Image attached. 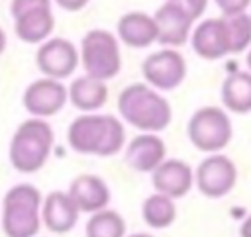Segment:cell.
Instances as JSON below:
<instances>
[{
    "mask_svg": "<svg viewBox=\"0 0 251 237\" xmlns=\"http://www.w3.org/2000/svg\"><path fill=\"white\" fill-rule=\"evenodd\" d=\"M67 143L80 155L112 157L126 145V129L112 114H80L67 129Z\"/></svg>",
    "mask_w": 251,
    "mask_h": 237,
    "instance_id": "6da1fadb",
    "label": "cell"
},
{
    "mask_svg": "<svg viewBox=\"0 0 251 237\" xmlns=\"http://www.w3.org/2000/svg\"><path fill=\"white\" fill-rule=\"evenodd\" d=\"M118 112L124 121L141 133H159L169 127L173 108L169 100L145 82L127 84L118 96Z\"/></svg>",
    "mask_w": 251,
    "mask_h": 237,
    "instance_id": "7a4b0ae2",
    "label": "cell"
},
{
    "mask_svg": "<svg viewBox=\"0 0 251 237\" xmlns=\"http://www.w3.org/2000/svg\"><path fill=\"white\" fill-rule=\"evenodd\" d=\"M53 143L55 135L49 121L41 118H29L22 121L10 139L8 157L12 166L24 174L37 172L49 161Z\"/></svg>",
    "mask_w": 251,
    "mask_h": 237,
    "instance_id": "3957f363",
    "label": "cell"
},
{
    "mask_svg": "<svg viewBox=\"0 0 251 237\" xmlns=\"http://www.w3.org/2000/svg\"><path fill=\"white\" fill-rule=\"evenodd\" d=\"M43 196L33 184H14L2 200L0 225L6 237H35L41 227Z\"/></svg>",
    "mask_w": 251,
    "mask_h": 237,
    "instance_id": "277c9868",
    "label": "cell"
},
{
    "mask_svg": "<svg viewBox=\"0 0 251 237\" xmlns=\"http://www.w3.org/2000/svg\"><path fill=\"white\" fill-rule=\"evenodd\" d=\"M78 61L84 74L104 82L114 78L122 71V53L116 33L102 27L86 31L80 39Z\"/></svg>",
    "mask_w": 251,
    "mask_h": 237,
    "instance_id": "5b68a950",
    "label": "cell"
},
{
    "mask_svg": "<svg viewBox=\"0 0 251 237\" xmlns=\"http://www.w3.org/2000/svg\"><path fill=\"white\" fill-rule=\"evenodd\" d=\"M188 139L192 147L202 153H220L224 151L233 135L231 119L227 112L220 106H202L198 108L186 125Z\"/></svg>",
    "mask_w": 251,
    "mask_h": 237,
    "instance_id": "8992f818",
    "label": "cell"
},
{
    "mask_svg": "<svg viewBox=\"0 0 251 237\" xmlns=\"http://www.w3.org/2000/svg\"><path fill=\"white\" fill-rule=\"evenodd\" d=\"M10 14L14 18L16 37L29 45L47 41L55 27L51 0H12Z\"/></svg>",
    "mask_w": 251,
    "mask_h": 237,
    "instance_id": "52a82bcc",
    "label": "cell"
},
{
    "mask_svg": "<svg viewBox=\"0 0 251 237\" xmlns=\"http://www.w3.org/2000/svg\"><path fill=\"white\" fill-rule=\"evenodd\" d=\"M141 74L145 84L159 92H169L178 88L186 76V61L178 49L163 47L161 51L151 53L141 63Z\"/></svg>",
    "mask_w": 251,
    "mask_h": 237,
    "instance_id": "ba28073f",
    "label": "cell"
},
{
    "mask_svg": "<svg viewBox=\"0 0 251 237\" xmlns=\"http://www.w3.org/2000/svg\"><path fill=\"white\" fill-rule=\"evenodd\" d=\"M237 182V166L224 153H212L200 161L194 170V184L206 198L218 200L227 196Z\"/></svg>",
    "mask_w": 251,
    "mask_h": 237,
    "instance_id": "9c48e42d",
    "label": "cell"
},
{
    "mask_svg": "<svg viewBox=\"0 0 251 237\" xmlns=\"http://www.w3.org/2000/svg\"><path fill=\"white\" fill-rule=\"evenodd\" d=\"M157 24V43L165 47H182L192 33L194 18L180 0H165L153 14Z\"/></svg>",
    "mask_w": 251,
    "mask_h": 237,
    "instance_id": "30bf717a",
    "label": "cell"
},
{
    "mask_svg": "<svg viewBox=\"0 0 251 237\" xmlns=\"http://www.w3.org/2000/svg\"><path fill=\"white\" fill-rule=\"evenodd\" d=\"M78 49L65 37H49L39 43L35 53V67L43 76L65 80L78 67Z\"/></svg>",
    "mask_w": 251,
    "mask_h": 237,
    "instance_id": "8fae6325",
    "label": "cell"
},
{
    "mask_svg": "<svg viewBox=\"0 0 251 237\" xmlns=\"http://www.w3.org/2000/svg\"><path fill=\"white\" fill-rule=\"evenodd\" d=\"M67 102L69 96L63 80H55L49 76H41L29 82L22 96V104L31 114V118H41V119L59 114Z\"/></svg>",
    "mask_w": 251,
    "mask_h": 237,
    "instance_id": "7c38bea8",
    "label": "cell"
},
{
    "mask_svg": "<svg viewBox=\"0 0 251 237\" xmlns=\"http://www.w3.org/2000/svg\"><path fill=\"white\" fill-rule=\"evenodd\" d=\"M188 41L192 45V51L206 61H218L226 55H231L229 29L224 16L208 18L196 24V27H192Z\"/></svg>",
    "mask_w": 251,
    "mask_h": 237,
    "instance_id": "4fadbf2b",
    "label": "cell"
},
{
    "mask_svg": "<svg viewBox=\"0 0 251 237\" xmlns=\"http://www.w3.org/2000/svg\"><path fill=\"white\" fill-rule=\"evenodd\" d=\"M151 182L155 192L165 194L173 200L184 198L194 186V170L186 161L165 159L153 172Z\"/></svg>",
    "mask_w": 251,
    "mask_h": 237,
    "instance_id": "5bb4252c",
    "label": "cell"
},
{
    "mask_svg": "<svg viewBox=\"0 0 251 237\" xmlns=\"http://www.w3.org/2000/svg\"><path fill=\"white\" fill-rule=\"evenodd\" d=\"M126 163L135 172H153L167 159V145L157 133H139L126 147Z\"/></svg>",
    "mask_w": 251,
    "mask_h": 237,
    "instance_id": "9a60e30c",
    "label": "cell"
},
{
    "mask_svg": "<svg viewBox=\"0 0 251 237\" xmlns=\"http://www.w3.org/2000/svg\"><path fill=\"white\" fill-rule=\"evenodd\" d=\"M78 215V208L63 190L49 192L41 202V225H45L51 233H69L76 225Z\"/></svg>",
    "mask_w": 251,
    "mask_h": 237,
    "instance_id": "2e32d148",
    "label": "cell"
},
{
    "mask_svg": "<svg viewBox=\"0 0 251 237\" xmlns=\"http://www.w3.org/2000/svg\"><path fill=\"white\" fill-rule=\"evenodd\" d=\"M67 194L84 213H96L110 204V188L104 178L96 174H78L71 180Z\"/></svg>",
    "mask_w": 251,
    "mask_h": 237,
    "instance_id": "e0dca14e",
    "label": "cell"
},
{
    "mask_svg": "<svg viewBox=\"0 0 251 237\" xmlns=\"http://www.w3.org/2000/svg\"><path fill=\"white\" fill-rule=\"evenodd\" d=\"M116 37L127 47L145 49L157 41V24L153 16L145 12H126L116 24Z\"/></svg>",
    "mask_w": 251,
    "mask_h": 237,
    "instance_id": "ac0fdd59",
    "label": "cell"
},
{
    "mask_svg": "<svg viewBox=\"0 0 251 237\" xmlns=\"http://www.w3.org/2000/svg\"><path fill=\"white\" fill-rule=\"evenodd\" d=\"M67 96L76 110L82 114H92L108 102V86L104 80L82 74L73 78L71 86H67Z\"/></svg>",
    "mask_w": 251,
    "mask_h": 237,
    "instance_id": "d6986e66",
    "label": "cell"
},
{
    "mask_svg": "<svg viewBox=\"0 0 251 237\" xmlns=\"http://www.w3.org/2000/svg\"><path fill=\"white\" fill-rule=\"evenodd\" d=\"M220 98L226 112L249 114L251 112V72L235 71L227 74L222 82Z\"/></svg>",
    "mask_w": 251,
    "mask_h": 237,
    "instance_id": "ffe728a7",
    "label": "cell"
},
{
    "mask_svg": "<svg viewBox=\"0 0 251 237\" xmlns=\"http://www.w3.org/2000/svg\"><path fill=\"white\" fill-rule=\"evenodd\" d=\"M141 217L143 221L153 229H165L171 227L176 219V204L173 198L165 194H151L141 204Z\"/></svg>",
    "mask_w": 251,
    "mask_h": 237,
    "instance_id": "44dd1931",
    "label": "cell"
},
{
    "mask_svg": "<svg viewBox=\"0 0 251 237\" xmlns=\"http://www.w3.org/2000/svg\"><path fill=\"white\" fill-rule=\"evenodd\" d=\"M86 237H126V221L116 210H100L96 213H90L86 227Z\"/></svg>",
    "mask_w": 251,
    "mask_h": 237,
    "instance_id": "7402d4cb",
    "label": "cell"
},
{
    "mask_svg": "<svg viewBox=\"0 0 251 237\" xmlns=\"http://www.w3.org/2000/svg\"><path fill=\"white\" fill-rule=\"evenodd\" d=\"M229 29V41H231V53H241L247 47H251V20L249 14H233L224 16Z\"/></svg>",
    "mask_w": 251,
    "mask_h": 237,
    "instance_id": "603a6c76",
    "label": "cell"
},
{
    "mask_svg": "<svg viewBox=\"0 0 251 237\" xmlns=\"http://www.w3.org/2000/svg\"><path fill=\"white\" fill-rule=\"evenodd\" d=\"M216 6L220 8L222 16H233V14H243L251 6V0H214Z\"/></svg>",
    "mask_w": 251,
    "mask_h": 237,
    "instance_id": "cb8c5ba5",
    "label": "cell"
},
{
    "mask_svg": "<svg viewBox=\"0 0 251 237\" xmlns=\"http://www.w3.org/2000/svg\"><path fill=\"white\" fill-rule=\"evenodd\" d=\"M180 2H182L184 8L192 14L194 20H198V18L206 12V8H208V0H180Z\"/></svg>",
    "mask_w": 251,
    "mask_h": 237,
    "instance_id": "d4e9b609",
    "label": "cell"
},
{
    "mask_svg": "<svg viewBox=\"0 0 251 237\" xmlns=\"http://www.w3.org/2000/svg\"><path fill=\"white\" fill-rule=\"evenodd\" d=\"M51 2L63 8L65 12H80L90 0H51Z\"/></svg>",
    "mask_w": 251,
    "mask_h": 237,
    "instance_id": "484cf974",
    "label": "cell"
},
{
    "mask_svg": "<svg viewBox=\"0 0 251 237\" xmlns=\"http://www.w3.org/2000/svg\"><path fill=\"white\" fill-rule=\"evenodd\" d=\"M239 237H251V213L243 219V223L239 227Z\"/></svg>",
    "mask_w": 251,
    "mask_h": 237,
    "instance_id": "4316f807",
    "label": "cell"
},
{
    "mask_svg": "<svg viewBox=\"0 0 251 237\" xmlns=\"http://www.w3.org/2000/svg\"><path fill=\"white\" fill-rule=\"evenodd\" d=\"M6 45H8V39H6V31L0 27V55L6 51Z\"/></svg>",
    "mask_w": 251,
    "mask_h": 237,
    "instance_id": "83f0119b",
    "label": "cell"
},
{
    "mask_svg": "<svg viewBox=\"0 0 251 237\" xmlns=\"http://www.w3.org/2000/svg\"><path fill=\"white\" fill-rule=\"evenodd\" d=\"M127 237H153L149 233H133V235H127Z\"/></svg>",
    "mask_w": 251,
    "mask_h": 237,
    "instance_id": "f1b7e54d",
    "label": "cell"
},
{
    "mask_svg": "<svg viewBox=\"0 0 251 237\" xmlns=\"http://www.w3.org/2000/svg\"><path fill=\"white\" fill-rule=\"evenodd\" d=\"M247 69L251 72V47H249V53H247Z\"/></svg>",
    "mask_w": 251,
    "mask_h": 237,
    "instance_id": "f546056e",
    "label": "cell"
},
{
    "mask_svg": "<svg viewBox=\"0 0 251 237\" xmlns=\"http://www.w3.org/2000/svg\"><path fill=\"white\" fill-rule=\"evenodd\" d=\"M249 20H251V14H249Z\"/></svg>",
    "mask_w": 251,
    "mask_h": 237,
    "instance_id": "4dcf8cb0",
    "label": "cell"
}]
</instances>
